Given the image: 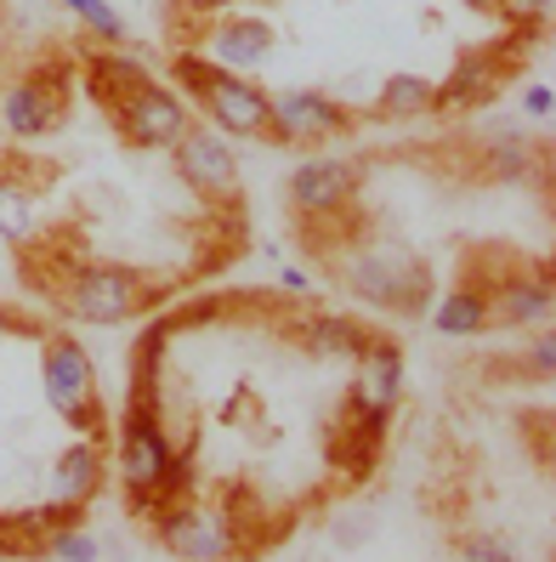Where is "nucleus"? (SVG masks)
Returning <instances> with one entry per match:
<instances>
[{
	"label": "nucleus",
	"instance_id": "22",
	"mask_svg": "<svg viewBox=\"0 0 556 562\" xmlns=\"http://www.w3.org/2000/svg\"><path fill=\"white\" fill-rule=\"evenodd\" d=\"M46 557H63V562H91L97 557V540L80 535V522H63L46 535Z\"/></svg>",
	"mask_w": 556,
	"mask_h": 562
},
{
	"label": "nucleus",
	"instance_id": "5",
	"mask_svg": "<svg viewBox=\"0 0 556 562\" xmlns=\"http://www.w3.org/2000/svg\"><path fill=\"white\" fill-rule=\"evenodd\" d=\"M41 375H46V398L63 420H75L80 432H97V375H91V358L80 352V341H52L41 358Z\"/></svg>",
	"mask_w": 556,
	"mask_h": 562
},
{
	"label": "nucleus",
	"instance_id": "21",
	"mask_svg": "<svg viewBox=\"0 0 556 562\" xmlns=\"http://www.w3.org/2000/svg\"><path fill=\"white\" fill-rule=\"evenodd\" d=\"M529 171H534V148L522 137H511V131H500L495 148H488V177H495V182H517Z\"/></svg>",
	"mask_w": 556,
	"mask_h": 562
},
{
	"label": "nucleus",
	"instance_id": "29",
	"mask_svg": "<svg viewBox=\"0 0 556 562\" xmlns=\"http://www.w3.org/2000/svg\"><path fill=\"white\" fill-rule=\"evenodd\" d=\"M227 0H193V12H222Z\"/></svg>",
	"mask_w": 556,
	"mask_h": 562
},
{
	"label": "nucleus",
	"instance_id": "8",
	"mask_svg": "<svg viewBox=\"0 0 556 562\" xmlns=\"http://www.w3.org/2000/svg\"><path fill=\"white\" fill-rule=\"evenodd\" d=\"M63 114H69V80L63 75H29L0 103V120H7L12 137H46L63 125Z\"/></svg>",
	"mask_w": 556,
	"mask_h": 562
},
{
	"label": "nucleus",
	"instance_id": "17",
	"mask_svg": "<svg viewBox=\"0 0 556 562\" xmlns=\"http://www.w3.org/2000/svg\"><path fill=\"white\" fill-rule=\"evenodd\" d=\"M432 324H438V336H483L488 329V290L477 279L449 290L438 302V313H432Z\"/></svg>",
	"mask_w": 556,
	"mask_h": 562
},
{
	"label": "nucleus",
	"instance_id": "2",
	"mask_svg": "<svg viewBox=\"0 0 556 562\" xmlns=\"http://www.w3.org/2000/svg\"><path fill=\"white\" fill-rule=\"evenodd\" d=\"M171 438L159 426L154 404H125V420H120V472H125V488H131V512H148L159 477L171 472Z\"/></svg>",
	"mask_w": 556,
	"mask_h": 562
},
{
	"label": "nucleus",
	"instance_id": "16",
	"mask_svg": "<svg viewBox=\"0 0 556 562\" xmlns=\"http://www.w3.org/2000/svg\"><path fill=\"white\" fill-rule=\"evenodd\" d=\"M375 336L358 318H341V313H324V318H313L307 324V352L313 358H364V347H370Z\"/></svg>",
	"mask_w": 556,
	"mask_h": 562
},
{
	"label": "nucleus",
	"instance_id": "12",
	"mask_svg": "<svg viewBox=\"0 0 556 562\" xmlns=\"http://www.w3.org/2000/svg\"><path fill=\"white\" fill-rule=\"evenodd\" d=\"M500 86V57L495 52H466L454 63V75L443 80V91H432V109H472L483 97H495Z\"/></svg>",
	"mask_w": 556,
	"mask_h": 562
},
{
	"label": "nucleus",
	"instance_id": "6",
	"mask_svg": "<svg viewBox=\"0 0 556 562\" xmlns=\"http://www.w3.org/2000/svg\"><path fill=\"white\" fill-rule=\"evenodd\" d=\"M109 114L120 120V131H125L131 148H177V137L188 131L182 97H171L166 86H154V80H143L131 97H120Z\"/></svg>",
	"mask_w": 556,
	"mask_h": 562
},
{
	"label": "nucleus",
	"instance_id": "9",
	"mask_svg": "<svg viewBox=\"0 0 556 562\" xmlns=\"http://www.w3.org/2000/svg\"><path fill=\"white\" fill-rule=\"evenodd\" d=\"M273 125H279V143H318L352 131V114L330 103L324 91H284L273 97Z\"/></svg>",
	"mask_w": 556,
	"mask_h": 562
},
{
	"label": "nucleus",
	"instance_id": "20",
	"mask_svg": "<svg viewBox=\"0 0 556 562\" xmlns=\"http://www.w3.org/2000/svg\"><path fill=\"white\" fill-rule=\"evenodd\" d=\"M432 109V80L420 75H392L381 86V114H427Z\"/></svg>",
	"mask_w": 556,
	"mask_h": 562
},
{
	"label": "nucleus",
	"instance_id": "19",
	"mask_svg": "<svg viewBox=\"0 0 556 562\" xmlns=\"http://www.w3.org/2000/svg\"><path fill=\"white\" fill-rule=\"evenodd\" d=\"M29 234H35V193H29L23 177L0 171V239L23 245Z\"/></svg>",
	"mask_w": 556,
	"mask_h": 562
},
{
	"label": "nucleus",
	"instance_id": "15",
	"mask_svg": "<svg viewBox=\"0 0 556 562\" xmlns=\"http://www.w3.org/2000/svg\"><path fill=\"white\" fill-rule=\"evenodd\" d=\"M205 46L222 69H256V63H268V52H273V29L250 23V18L245 23H216Z\"/></svg>",
	"mask_w": 556,
	"mask_h": 562
},
{
	"label": "nucleus",
	"instance_id": "24",
	"mask_svg": "<svg viewBox=\"0 0 556 562\" xmlns=\"http://www.w3.org/2000/svg\"><path fill=\"white\" fill-rule=\"evenodd\" d=\"M495 12H500V18H511L517 29H534V23H545V18H551V0H495Z\"/></svg>",
	"mask_w": 556,
	"mask_h": 562
},
{
	"label": "nucleus",
	"instance_id": "27",
	"mask_svg": "<svg viewBox=\"0 0 556 562\" xmlns=\"http://www.w3.org/2000/svg\"><path fill=\"white\" fill-rule=\"evenodd\" d=\"M522 109H529L534 120H551V109H556V97H551V86H529V97H522Z\"/></svg>",
	"mask_w": 556,
	"mask_h": 562
},
{
	"label": "nucleus",
	"instance_id": "30",
	"mask_svg": "<svg viewBox=\"0 0 556 562\" xmlns=\"http://www.w3.org/2000/svg\"><path fill=\"white\" fill-rule=\"evenodd\" d=\"M466 7H488V12H495V0H466Z\"/></svg>",
	"mask_w": 556,
	"mask_h": 562
},
{
	"label": "nucleus",
	"instance_id": "25",
	"mask_svg": "<svg viewBox=\"0 0 556 562\" xmlns=\"http://www.w3.org/2000/svg\"><path fill=\"white\" fill-rule=\"evenodd\" d=\"M529 370H534L540 381H551V370H556V341H551V329L534 341V352H529Z\"/></svg>",
	"mask_w": 556,
	"mask_h": 562
},
{
	"label": "nucleus",
	"instance_id": "10",
	"mask_svg": "<svg viewBox=\"0 0 556 562\" xmlns=\"http://www.w3.org/2000/svg\"><path fill=\"white\" fill-rule=\"evenodd\" d=\"M358 165H347V159H307L296 177H290V200H296L302 211H313V216H341L347 211V200L358 193Z\"/></svg>",
	"mask_w": 556,
	"mask_h": 562
},
{
	"label": "nucleus",
	"instance_id": "14",
	"mask_svg": "<svg viewBox=\"0 0 556 562\" xmlns=\"http://www.w3.org/2000/svg\"><path fill=\"white\" fill-rule=\"evenodd\" d=\"M551 318V279H506L488 290V324H545Z\"/></svg>",
	"mask_w": 556,
	"mask_h": 562
},
{
	"label": "nucleus",
	"instance_id": "1",
	"mask_svg": "<svg viewBox=\"0 0 556 562\" xmlns=\"http://www.w3.org/2000/svg\"><path fill=\"white\" fill-rule=\"evenodd\" d=\"M171 75L200 97V109L222 125V131H239V137H268L279 143V125H273V97L256 91L250 80L227 75L216 57H200V52H182L171 63Z\"/></svg>",
	"mask_w": 556,
	"mask_h": 562
},
{
	"label": "nucleus",
	"instance_id": "7",
	"mask_svg": "<svg viewBox=\"0 0 556 562\" xmlns=\"http://www.w3.org/2000/svg\"><path fill=\"white\" fill-rule=\"evenodd\" d=\"M177 171L188 188L211 193V200H222L227 211H239V159L234 148H227L216 131H182L177 137Z\"/></svg>",
	"mask_w": 556,
	"mask_h": 562
},
{
	"label": "nucleus",
	"instance_id": "3",
	"mask_svg": "<svg viewBox=\"0 0 556 562\" xmlns=\"http://www.w3.org/2000/svg\"><path fill=\"white\" fill-rule=\"evenodd\" d=\"M347 290L364 295L370 307L386 313H427L432 307V268L427 261H398V256H358L341 268Z\"/></svg>",
	"mask_w": 556,
	"mask_h": 562
},
{
	"label": "nucleus",
	"instance_id": "18",
	"mask_svg": "<svg viewBox=\"0 0 556 562\" xmlns=\"http://www.w3.org/2000/svg\"><path fill=\"white\" fill-rule=\"evenodd\" d=\"M86 69H91V80H86V86H91V97H97L103 109H114L120 97H131V91H137V86L148 80V69H143V63H131V57H120V52L91 57Z\"/></svg>",
	"mask_w": 556,
	"mask_h": 562
},
{
	"label": "nucleus",
	"instance_id": "23",
	"mask_svg": "<svg viewBox=\"0 0 556 562\" xmlns=\"http://www.w3.org/2000/svg\"><path fill=\"white\" fill-rule=\"evenodd\" d=\"M63 7H69L80 23H91L103 41H125V23H120V12L109 7V0H63Z\"/></svg>",
	"mask_w": 556,
	"mask_h": 562
},
{
	"label": "nucleus",
	"instance_id": "4",
	"mask_svg": "<svg viewBox=\"0 0 556 562\" xmlns=\"http://www.w3.org/2000/svg\"><path fill=\"white\" fill-rule=\"evenodd\" d=\"M154 284L137 268H80L75 284L63 290V307L80 324H125L131 313L154 307Z\"/></svg>",
	"mask_w": 556,
	"mask_h": 562
},
{
	"label": "nucleus",
	"instance_id": "26",
	"mask_svg": "<svg viewBox=\"0 0 556 562\" xmlns=\"http://www.w3.org/2000/svg\"><path fill=\"white\" fill-rule=\"evenodd\" d=\"M466 557H477V562H483V557H488V562H511L517 551H511L506 540H472V546H466Z\"/></svg>",
	"mask_w": 556,
	"mask_h": 562
},
{
	"label": "nucleus",
	"instance_id": "28",
	"mask_svg": "<svg viewBox=\"0 0 556 562\" xmlns=\"http://www.w3.org/2000/svg\"><path fill=\"white\" fill-rule=\"evenodd\" d=\"M279 279H284V290H313V279H307L302 268H284Z\"/></svg>",
	"mask_w": 556,
	"mask_h": 562
},
{
	"label": "nucleus",
	"instance_id": "11",
	"mask_svg": "<svg viewBox=\"0 0 556 562\" xmlns=\"http://www.w3.org/2000/svg\"><path fill=\"white\" fill-rule=\"evenodd\" d=\"M398 392H404V352L392 341H370L364 358H358V386H352V404H370V409H398Z\"/></svg>",
	"mask_w": 556,
	"mask_h": 562
},
{
	"label": "nucleus",
	"instance_id": "13",
	"mask_svg": "<svg viewBox=\"0 0 556 562\" xmlns=\"http://www.w3.org/2000/svg\"><path fill=\"white\" fill-rule=\"evenodd\" d=\"M97 488H103V454H97V443L63 449V460L52 467V501L86 512V501H91Z\"/></svg>",
	"mask_w": 556,
	"mask_h": 562
}]
</instances>
